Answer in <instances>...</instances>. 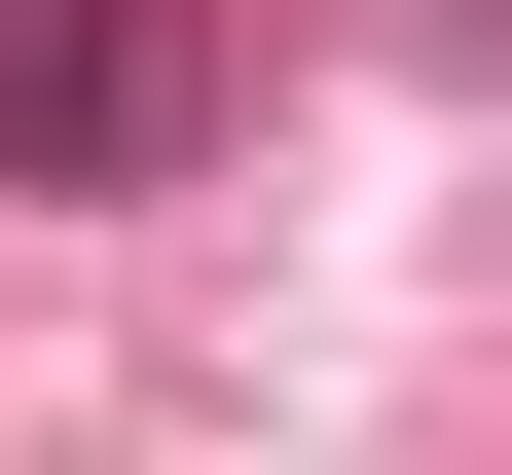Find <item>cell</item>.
<instances>
[{"instance_id":"1","label":"cell","mask_w":512,"mask_h":475,"mask_svg":"<svg viewBox=\"0 0 512 475\" xmlns=\"http://www.w3.org/2000/svg\"><path fill=\"white\" fill-rule=\"evenodd\" d=\"M220 147V0H0V183L37 220H147Z\"/></svg>"}]
</instances>
